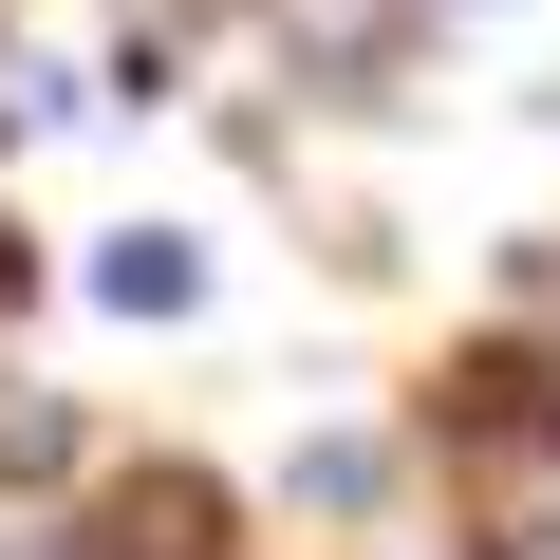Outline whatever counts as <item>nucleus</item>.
Here are the masks:
<instances>
[{"mask_svg":"<svg viewBox=\"0 0 560 560\" xmlns=\"http://www.w3.org/2000/svg\"><path fill=\"white\" fill-rule=\"evenodd\" d=\"M75 560H224V486H206V467H131V486L75 523Z\"/></svg>","mask_w":560,"mask_h":560,"instance_id":"f03ea898","label":"nucleus"},{"mask_svg":"<svg viewBox=\"0 0 560 560\" xmlns=\"http://www.w3.org/2000/svg\"><path fill=\"white\" fill-rule=\"evenodd\" d=\"M57 467H75V411L20 393V411H0V486H57Z\"/></svg>","mask_w":560,"mask_h":560,"instance_id":"20e7f679","label":"nucleus"},{"mask_svg":"<svg viewBox=\"0 0 560 560\" xmlns=\"http://www.w3.org/2000/svg\"><path fill=\"white\" fill-rule=\"evenodd\" d=\"M486 560H560V523H504V541H486Z\"/></svg>","mask_w":560,"mask_h":560,"instance_id":"39448f33","label":"nucleus"},{"mask_svg":"<svg viewBox=\"0 0 560 560\" xmlns=\"http://www.w3.org/2000/svg\"><path fill=\"white\" fill-rule=\"evenodd\" d=\"M411 38H430V0H261V57L300 94H393Z\"/></svg>","mask_w":560,"mask_h":560,"instance_id":"f257e3e1","label":"nucleus"},{"mask_svg":"<svg viewBox=\"0 0 560 560\" xmlns=\"http://www.w3.org/2000/svg\"><path fill=\"white\" fill-rule=\"evenodd\" d=\"M0 560H75V541H0Z\"/></svg>","mask_w":560,"mask_h":560,"instance_id":"0eeeda50","label":"nucleus"},{"mask_svg":"<svg viewBox=\"0 0 560 560\" xmlns=\"http://www.w3.org/2000/svg\"><path fill=\"white\" fill-rule=\"evenodd\" d=\"M94 300H113V318H187V300H206V243H187V224H131V243H94Z\"/></svg>","mask_w":560,"mask_h":560,"instance_id":"7ed1b4c3","label":"nucleus"},{"mask_svg":"<svg viewBox=\"0 0 560 560\" xmlns=\"http://www.w3.org/2000/svg\"><path fill=\"white\" fill-rule=\"evenodd\" d=\"M20 280H38V261H20V243H0V318H20Z\"/></svg>","mask_w":560,"mask_h":560,"instance_id":"423d86ee","label":"nucleus"}]
</instances>
